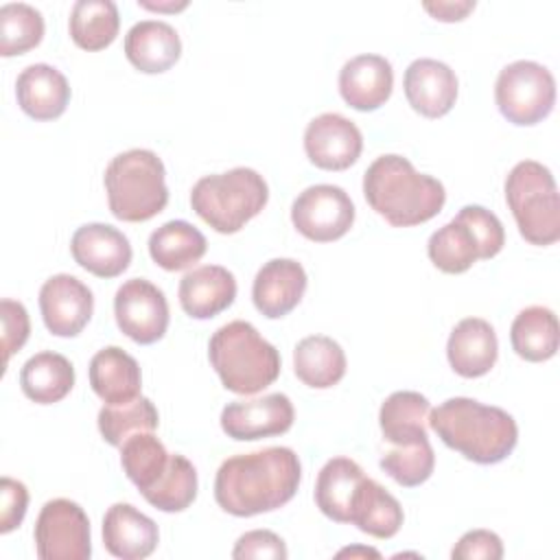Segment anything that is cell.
<instances>
[{
  "label": "cell",
  "mask_w": 560,
  "mask_h": 560,
  "mask_svg": "<svg viewBox=\"0 0 560 560\" xmlns=\"http://www.w3.org/2000/svg\"><path fill=\"white\" fill-rule=\"evenodd\" d=\"M68 28L79 48L103 50L118 35V7L112 0H79L70 11Z\"/></svg>",
  "instance_id": "obj_32"
},
{
  "label": "cell",
  "mask_w": 560,
  "mask_h": 560,
  "mask_svg": "<svg viewBox=\"0 0 560 560\" xmlns=\"http://www.w3.org/2000/svg\"><path fill=\"white\" fill-rule=\"evenodd\" d=\"M267 182L247 166L206 175L190 190L192 210L221 234L238 232L267 206Z\"/></svg>",
  "instance_id": "obj_6"
},
{
  "label": "cell",
  "mask_w": 560,
  "mask_h": 560,
  "mask_svg": "<svg viewBox=\"0 0 560 560\" xmlns=\"http://www.w3.org/2000/svg\"><path fill=\"white\" fill-rule=\"evenodd\" d=\"M39 311L46 328L57 337H77L94 311L92 291L70 273L48 278L39 289Z\"/></svg>",
  "instance_id": "obj_14"
},
{
  "label": "cell",
  "mask_w": 560,
  "mask_h": 560,
  "mask_svg": "<svg viewBox=\"0 0 560 560\" xmlns=\"http://www.w3.org/2000/svg\"><path fill=\"white\" fill-rule=\"evenodd\" d=\"M33 536L42 560H88L92 556L88 514L70 499L46 501Z\"/></svg>",
  "instance_id": "obj_9"
},
{
  "label": "cell",
  "mask_w": 560,
  "mask_h": 560,
  "mask_svg": "<svg viewBox=\"0 0 560 560\" xmlns=\"http://www.w3.org/2000/svg\"><path fill=\"white\" fill-rule=\"evenodd\" d=\"M90 385L105 405L131 402L142 389L140 365L122 348L107 346L90 361Z\"/></svg>",
  "instance_id": "obj_24"
},
{
  "label": "cell",
  "mask_w": 560,
  "mask_h": 560,
  "mask_svg": "<svg viewBox=\"0 0 560 560\" xmlns=\"http://www.w3.org/2000/svg\"><path fill=\"white\" fill-rule=\"evenodd\" d=\"M236 298V280L221 265H201L179 282V304L192 319H210Z\"/></svg>",
  "instance_id": "obj_22"
},
{
  "label": "cell",
  "mask_w": 560,
  "mask_h": 560,
  "mask_svg": "<svg viewBox=\"0 0 560 560\" xmlns=\"http://www.w3.org/2000/svg\"><path fill=\"white\" fill-rule=\"evenodd\" d=\"M402 518L405 514L398 499L378 481L363 477L352 497L350 523L374 538H392L398 534Z\"/></svg>",
  "instance_id": "obj_25"
},
{
  "label": "cell",
  "mask_w": 560,
  "mask_h": 560,
  "mask_svg": "<svg viewBox=\"0 0 560 560\" xmlns=\"http://www.w3.org/2000/svg\"><path fill=\"white\" fill-rule=\"evenodd\" d=\"M103 182L109 210L120 221H149L168 203L164 164L149 149H129L112 158Z\"/></svg>",
  "instance_id": "obj_5"
},
{
  "label": "cell",
  "mask_w": 560,
  "mask_h": 560,
  "mask_svg": "<svg viewBox=\"0 0 560 560\" xmlns=\"http://www.w3.org/2000/svg\"><path fill=\"white\" fill-rule=\"evenodd\" d=\"M295 376L313 387L328 389L346 374V354L341 346L326 335L304 337L293 350Z\"/></svg>",
  "instance_id": "obj_28"
},
{
  "label": "cell",
  "mask_w": 560,
  "mask_h": 560,
  "mask_svg": "<svg viewBox=\"0 0 560 560\" xmlns=\"http://www.w3.org/2000/svg\"><path fill=\"white\" fill-rule=\"evenodd\" d=\"M125 55L136 70L144 74H160L179 59L182 39L166 22L142 20L127 31Z\"/></svg>",
  "instance_id": "obj_23"
},
{
  "label": "cell",
  "mask_w": 560,
  "mask_h": 560,
  "mask_svg": "<svg viewBox=\"0 0 560 560\" xmlns=\"http://www.w3.org/2000/svg\"><path fill=\"white\" fill-rule=\"evenodd\" d=\"M291 221L308 241L330 243L348 234L352 228L354 203L343 188L315 184L295 197L291 206Z\"/></svg>",
  "instance_id": "obj_10"
},
{
  "label": "cell",
  "mask_w": 560,
  "mask_h": 560,
  "mask_svg": "<svg viewBox=\"0 0 560 560\" xmlns=\"http://www.w3.org/2000/svg\"><path fill=\"white\" fill-rule=\"evenodd\" d=\"M208 359L225 389L254 396L280 376V352L243 319L221 326L208 343Z\"/></svg>",
  "instance_id": "obj_4"
},
{
  "label": "cell",
  "mask_w": 560,
  "mask_h": 560,
  "mask_svg": "<svg viewBox=\"0 0 560 560\" xmlns=\"http://www.w3.org/2000/svg\"><path fill=\"white\" fill-rule=\"evenodd\" d=\"M160 532L153 518L131 503H114L103 518V545L120 560H142L158 547Z\"/></svg>",
  "instance_id": "obj_18"
},
{
  "label": "cell",
  "mask_w": 560,
  "mask_h": 560,
  "mask_svg": "<svg viewBox=\"0 0 560 560\" xmlns=\"http://www.w3.org/2000/svg\"><path fill=\"white\" fill-rule=\"evenodd\" d=\"M295 418L287 394H267L252 400L228 402L221 411V429L228 438L238 442H254L260 438L282 435L291 429Z\"/></svg>",
  "instance_id": "obj_12"
},
{
  "label": "cell",
  "mask_w": 560,
  "mask_h": 560,
  "mask_svg": "<svg viewBox=\"0 0 560 560\" xmlns=\"http://www.w3.org/2000/svg\"><path fill=\"white\" fill-rule=\"evenodd\" d=\"M346 556H350V558H359V556H363V558H381V553L376 549H372V547H346V549H341L337 553V558H346Z\"/></svg>",
  "instance_id": "obj_45"
},
{
  "label": "cell",
  "mask_w": 560,
  "mask_h": 560,
  "mask_svg": "<svg viewBox=\"0 0 560 560\" xmlns=\"http://www.w3.org/2000/svg\"><path fill=\"white\" fill-rule=\"evenodd\" d=\"M300 479L302 466L295 451L269 446L228 457L214 477V499L232 516H256L289 503Z\"/></svg>",
  "instance_id": "obj_1"
},
{
  "label": "cell",
  "mask_w": 560,
  "mask_h": 560,
  "mask_svg": "<svg viewBox=\"0 0 560 560\" xmlns=\"http://www.w3.org/2000/svg\"><path fill=\"white\" fill-rule=\"evenodd\" d=\"M15 96L26 116L35 120H55L70 103V85L57 68L48 63H31L15 81Z\"/></svg>",
  "instance_id": "obj_21"
},
{
  "label": "cell",
  "mask_w": 560,
  "mask_h": 560,
  "mask_svg": "<svg viewBox=\"0 0 560 560\" xmlns=\"http://www.w3.org/2000/svg\"><path fill=\"white\" fill-rule=\"evenodd\" d=\"M158 422V409L147 396H138L125 405H103L98 411V431L103 440L118 448L136 433L155 431Z\"/></svg>",
  "instance_id": "obj_35"
},
{
  "label": "cell",
  "mask_w": 560,
  "mask_h": 560,
  "mask_svg": "<svg viewBox=\"0 0 560 560\" xmlns=\"http://www.w3.org/2000/svg\"><path fill=\"white\" fill-rule=\"evenodd\" d=\"M422 7L440 22H459L475 9V2L472 0H464V2H424Z\"/></svg>",
  "instance_id": "obj_44"
},
{
  "label": "cell",
  "mask_w": 560,
  "mask_h": 560,
  "mask_svg": "<svg viewBox=\"0 0 560 560\" xmlns=\"http://www.w3.org/2000/svg\"><path fill=\"white\" fill-rule=\"evenodd\" d=\"M409 105L424 118L448 114L457 101V77L438 59H416L407 66L402 79Z\"/></svg>",
  "instance_id": "obj_16"
},
{
  "label": "cell",
  "mask_w": 560,
  "mask_h": 560,
  "mask_svg": "<svg viewBox=\"0 0 560 560\" xmlns=\"http://www.w3.org/2000/svg\"><path fill=\"white\" fill-rule=\"evenodd\" d=\"M306 271L293 258H273L265 262L252 284L254 306L269 319L291 313L306 291Z\"/></svg>",
  "instance_id": "obj_17"
},
{
  "label": "cell",
  "mask_w": 560,
  "mask_h": 560,
  "mask_svg": "<svg viewBox=\"0 0 560 560\" xmlns=\"http://www.w3.org/2000/svg\"><path fill=\"white\" fill-rule=\"evenodd\" d=\"M208 249L206 236L188 221H166L149 236V254L153 262L166 271H182L203 258Z\"/></svg>",
  "instance_id": "obj_30"
},
{
  "label": "cell",
  "mask_w": 560,
  "mask_h": 560,
  "mask_svg": "<svg viewBox=\"0 0 560 560\" xmlns=\"http://www.w3.org/2000/svg\"><path fill=\"white\" fill-rule=\"evenodd\" d=\"M289 556L284 540L269 532V529H252L245 532L234 549H232V558L236 560H247V558H271V560H284Z\"/></svg>",
  "instance_id": "obj_41"
},
{
  "label": "cell",
  "mask_w": 560,
  "mask_h": 560,
  "mask_svg": "<svg viewBox=\"0 0 560 560\" xmlns=\"http://www.w3.org/2000/svg\"><path fill=\"white\" fill-rule=\"evenodd\" d=\"M147 503L162 512H184L197 497V470L177 453H171V462L162 477L142 492Z\"/></svg>",
  "instance_id": "obj_36"
},
{
  "label": "cell",
  "mask_w": 560,
  "mask_h": 560,
  "mask_svg": "<svg viewBox=\"0 0 560 560\" xmlns=\"http://www.w3.org/2000/svg\"><path fill=\"white\" fill-rule=\"evenodd\" d=\"M72 258L98 278H116L131 262L129 238L107 223H85L70 241Z\"/></svg>",
  "instance_id": "obj_15"
},
{
  "label": "cell",
  "mask_w": 560,
  "mask_h": 560,
  "mask_svg": "<svg viewBox=\"0 0 560 560\" xmlns=\"http://www.w3.org/2000/svg\"><path fill=\"white\" fill-rule=\"evenodd\" d=\"M455 560H501L503 542L490 529H470L466 532L451 551Z\"/></svg>",
  "instance_id": "obj_43"
},
{
  "label": "cell",
  "mask_w": 560,
  "mask_h": 560,
  "mask_svg": "<svg viewBox=\"0 0 560 560\" xmlns=\"http://www.w3.org/2000/svg\"><path fill=\"white\" fill-rule=\"evenodd\" d=\"M394 70L381 55H357L339 72L341 98L359 109L374 112L392 96Z\"/></svg>",
  "instance_id": "obj_19"
},
{
  "label": "cell",
  "mask_w": 560,
  "mask_h": 560,
  "mask_svg": "<svg viewBox=\"0 0 560 560\" xmlns=\"http://www.w3.org/2000/svg\"><path fill=\"white\" fill-rule=\"evenodd\" d=\"M363 195L370 208L394 228H411L433 219L446 201L440 179L418 173L396 153L376 158L363 175Z\"/></svg>",
  "instance_id": "obj_2"
},
{
  "label": "cell",
  "mask_w": 560,
  "mask_h": 560,
  "mask_svg": "<svg viewBox=\"0 0 560 560\" xmlns=\"http://www.w3.org/2000/svg\"><path fill=\"white\" fill-rule=\"evenodd\" d=\"M429 424L448 448L483 466L503 462L518 442V427L508 411L466 396L438 405Z\"/></svg>",
  "instance_id": "obj_3"
},
{
  "label": "cell",
  "mask_w": 560,
  "mask_h": 560,
  "mask_svg": "<svg viewBox=\"0 0 560 560\" xmlns=\"http://www.w3.org/2000/svg\"><path fill=\"white\" fill-rule=\"evenodd\" d=\"M494 101L503 118L518 127H532L547 118L556 103L553 74L527 59L508 63L494 85Z\"/></svg>",
  "instance_id": "obj_8"
},
{
  "label": "cell",
  "mask_w": 560,
  "mask_h": 560,
  "mask_svg": "<svg viewBox=\"0 0 560 560\" xmlns=\"http://www.w3.org/2000/svg\"><path fill=\"white\" fill-rule=\"evenodd\" d=\"M455 217L462 219L470 228V232L475 234L483 260L497 256L503 249V245H505L503 225H501L499 217L492 214L488 208H483V206H464Z\"/></svg>",
  "instance_id": "obj_39"
},
{
  "label": "cell",
  "mask_w": 560,
  "mask_h": 560,
  "mask_svg": "<svg viewBox=\"0 0 560 560\" xmlns=\"http://www.w3.org/2000/svg\"><path fill=\"white\" fill-rule=\"evenodd\" d=\"M171 453L153 435V431L136 433L120 446V464L129 481L142 492H147L166 470Z\"/></svg>",
  "instance_id": "obj_34"
},
{
  "label": "cell",
  "mask_w": 560,
  "mask_h": 560,
  "mask_svg": "<svg viewBox=\"0 0 560 560\" xmlns=\"http://www.w3.org/2000/svg\"><path fill=\"white\" fill-rule=\"evenodd\" d=\"M429 413H431V405L427 396L418 392L389 394L378 411V424H381L383 438L394 446H407V444L427 440Z\"/></svg>",
  "instance_id": "obj_27"
},
{
  "label": "cell",
  "mask_w": 560,
  "mask_h": 560,
  "mask_svg": "<svg viewBox=\"0 0 560 560\" xmlns=\"http://www.w3.org/2000/svg\"><path fill=\"white\" fill-rule=\"evenodd\" d=\"M363 468L350 457L328 459L315 483V503L324 516L337 523H350L352 497L363 481Z\"/></svg>",
  "instance_id": "obj_29"
},
{
  "label": "cell",
  "mask_w": 560,
  "mask_h": 560,
  "mask_svg": "<svg viewBox=\"0 0 560 560\" xmlns=\"http://www.w3.org/2000/svg\"><path fill=\"white\" fill-rule=\"evenodd\" d=\"M20 387L37 405L59 402L74 387V368L59 352H37L22 365Z\"/></svg>",
  "instance_id": "obj_26"
},
{
  "label": "cell",
  "mask_w": 560,
  "mask_h": 560,
  "mask_svg": "<svg viewBox=\"0 0 560 560\" xmlns=\"http://www.w3.org/2000/svg\"><path fill=\"white\" fill-rule=\"evenodd\" d=\"M44 37L42 13L26 2H9L0 9V55L13 57L35 48Z\"/></svg>",
  "instance_id": "obj_37"
},
{
  "label": "cell",
  "mask_w": 560,
  "mask_h": 560,
  "mask_svg": "<svg viewBox=\"0 0 560 560\" xmlns=\"http://www.w3.org/2000/svg\"><path fill=\"white\" fill-rule=\"evenodd\" d=\"M427 252L431 262L444 273H464L481 258L475 234L457 217L429 236Z\"/></svg>",
  "instance_id": "obj_33"
},
{
  "label": "cell",
  "mask_w": 560,
  "mask_h": 560,
  "mask_svg": "<svg viewBox=\"0 0 560 560\" xmlns=\"http://www.w3.org/2000/svg\"><path fill=\"white\" fill-rule=\"evenodd\" d=\"M510 341L514 352L525 361L540 363L551 359L560 343L556 313L547 306L523 308L512 322Z\"/></svg>",
  "instance_id": "obj_31"
},
{
  "label": "cell",
  "mask_w": 560,
  "mask_h": 560,
  "mask_svg": "<svg viewBox=\"0 0 560 560\" xmlns=\"http://www.w3.org/2000/svg\"><path fill=\"white\" fill-rule=\"evenodd\" d=\"M118 328L140 346L155 343L168 328V302L153 282L131 278L120 284L114 298Z\"/></svg>",
  "instance_id": "obj_11"
},
{
  "label": "cell",
  "mask_w": 560,
  "mask_h": 560,
  "mask_svg": "<svg viewBox=\"0 0 560 560\" xmlns=\"http://www.w3.org/2000/svg\"><path fill=\"white\" fill-rule=\"evenodd\" d=\"M499 354L494 328L481 317L462 319L448 335L446 357L451 368L464 378H477L492 370Z\"/></svg>",
  "instance_id": "obj_20"
},
{
  "label": "cell",
  "mask_w": 560,
  "mask_h": 560,
  "mask_svg": "<svg viewBox=\"0 0 560 560\" xmlns=\"http://www.w3.org/2000/svg\"><path fill=\"white\" fill-rule=\"evenodd\" d=\"M363 149V136L359 127L335 112L319 114L304 131L306 158L324 171L350 168Z\"/></svg>",
  "instance_id": "obj_13"
},
{
  "label": "cell",
  "mask_w": 560,
  "mask_h": 560,
  "mask_svg": "<svg viewBox=\"0 0 560 560\" xmlns=\"http://www.w3.org/2000/svg\"><path fill=\"white\" fill-rule=\"evenodd\" d=\"M381 468L400 486L413 488L424 483L435 468V453L429 438L416 444L396 446L381 457Z\"/></svg>",
  "instance_id": "obj_38"
},
{
  "label": "cell",
  "mask_w": 560,
  "mask_h": 560,
  "mask_svg": "<svg viewBox=\"0 0 560 560\" xmlns=\"http://www.w3.org/2000/svg\"><path fill=\"white\" fill-rule=\"evenodd\" d=\"M138 4L144 7V9H153V11H179V9H186V7H188L186 0H184V2H168V4H164V2H144V0H138Z\"/></svg>",
  "instance_id": "obj_46"
},
{
  "label": "cell",
  "mask_w": 560,
  "mask_h": 560,
  "mask_svg": "<svg viewBox=\"0 0 560 560\" xmlns=\"http://www.w3.org/2000/svg\"><path fill=\"white\" fill-rule=\"evenodd\" d=\"M0 319H2V350H4V363L26 343L31 335V322L28 313L22 302L4 298L0 302Z\"/></svg>",
  "instance_id": "obj_40"
},
{
  "label": "cell",
  "mask_w": 560,
  "mask_h": 560,
  "mask_svg": "<svg viewBox=\"0 0 560 560\" xmlns=\"http://www.w3.org/2000/svg\"><path fill=\"white\" fill-rule=\"evenodd\" d=\"M505 201L527 243L545 247L560 238L558 186L545 164L518 162L505 179Z\"/></svg>",
  "instance_id": "obj_7"
},
{
  "label": "cell",
  "mask_w": 560,
  "mask_h": 560,
  "mask_svg": "<svg viewBox=\"0 0 560 560\" xmlns=\"http://www.w3.org/2000/svg\"><path fill=\"white\" fill-rule=\"evenodd\" d=\"M28 508V490L22 481L0 479V534H9L24 521Z\"/></svg>",
  "instance_id": "obj_42"
}]
</instances>
